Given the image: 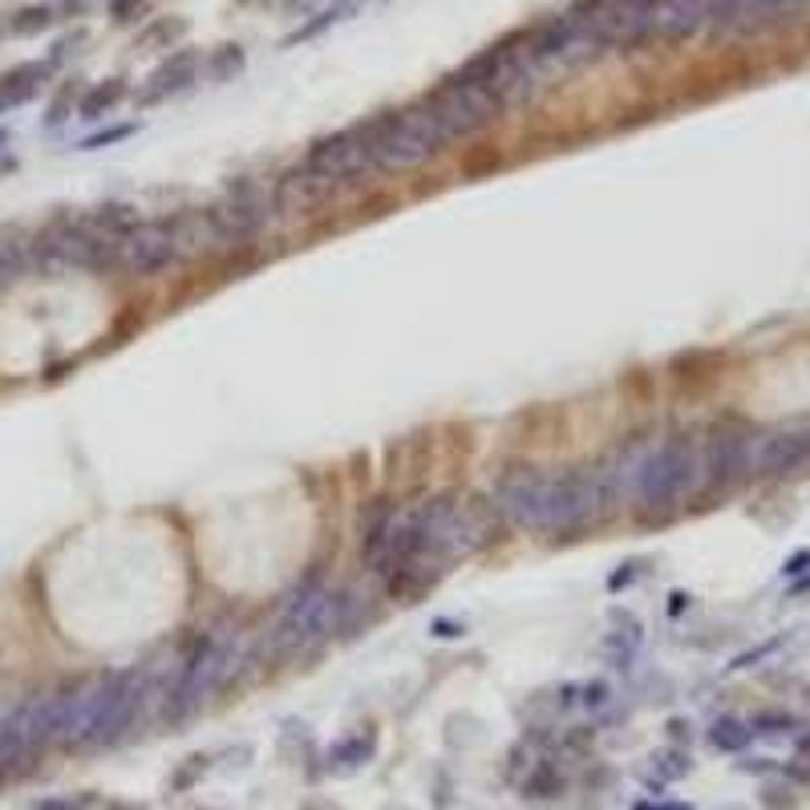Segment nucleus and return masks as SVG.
<instances>
[{
    "label": "nucleus",
    "instance_id": "f257e3e1",
    "mask_svg": "<svg viewBox=\"0 0 810 810\" xmlns=\"http://www.w3.org/2000/svg\"><path fill=\"white\" fill-rule=\"evenodd\" d=\"M612 499L616 491L608 479V462L592 470H567V474L519 466L494 486L499 515L531 531H584L599 515H608Z\"/></svg>",
    "mask_w": 810,
    "mask_h": 810
},
{
    "label": "nucleus",
    "instance_id": "f03ea898",
    "mask_svg": "<svg viewBox=\"0 0 810 810\" xmlns=\"http://www.w3.org/2000/svg\"><path fill=\"white\" fill-rule=\"evenodd\" d=\"M365 134H369V146H373V158L381 171H410V166L434 158L450 142L447 130L438 126L425 106L373 117V122H365Z\"/></svg>",
    "mask_w": 810,
    "mask_h": 810
},
{
    "label": "nucleus",
    "instance_id": "7ed1b4c3",
    "mask_svg": "<svg viewBox=\"0 0 810 810\" xmlns=\"http://www.w3.org/2000/svg\"><path fill=\"white\" fill-rule=\"evenodd\" d=\"M232 645H227V636H203L195 653L187 657L183 673H178V681L166 689V701H163V717L166 721H187L191 714H199L203 705L212 701L215 689L232 677Z\"/></svg>",
    "mask_w": 810,
    "mask_h": 810
},
{
    "label": "nucleus",
    "instance_id": "20e7f679",
    "mask_svg": "<svg viewBox=\"0 0 810 810\" xmlns=\"http://www.w3.org/2000/svg\"><path fill=\"white\" fill-rule=\"evenodd\" d=\"M697 474H701V454L689 438H673L665 447H653L645 466H640L636 503L648 511H669L673 503H681L685 494L694 491Z\"/></svg>",
    "mask_w": 810,
    "mask_h": 810
},
{
    "label": "nucleus",
    "instance_id": "39448f33",
    "mask_svg": "<svg viewBox=\"0 0 810 810\" xmlns=\"http://www.w3.org/2000/svg\"><path fill=\"white\" fill-rule=\"evenodd\" d=\"M422 106L434 114L438 126L447 130L450 142L462 139V134H470V130H482L494 114H499V110H503L491 94H486V90H482V85H474L470 78H462V73L447 78L434 94L425 98Z\"/></svg>",
    "mask_w": 810,
    "mask_h": 810
},
{
    "label": "nucleus",
    "instance_id": "423d86ee",
    "mask_svg": "<svg viewBox=\"0 0 810 810\" xmlns=\"http://www.w3.org/2000/svg\"><path fill=\"white\" fill-rule=\"evenodd\" d=\"M308 171L320 175L325 183L332 187H341V183H357L361 175L377 171V158H373V146H369V134H365V122L361 126L345 130V134H332V139L317 142L312 151H308Z\"/></svg>",
    "mask_w": 810,
    "mask_h": 810
},
{
    "label": "nucleus",
    "instance_id": "0eeeda50",
    "mask_svg": "<svg viewBox=\"0 0 810 810\" xmlns=\"http://www.w3.org/2000/svg\"><path fill=\"white\" fill-rule=\"evenodd\" d=\"M171 259H178V235L175 219H154V224H134L122 244H117V264L139 276L163 271Z\"/></svg>",
    "mask_w": 810,
    "mask_h": 810
},
{
    "label": "nucleus",
    "instance_id": "6e6552de",
    "mask_svg": "<svg viewBox=\"0 0 810 810\" xmlns=\"http://www.w3.org/2000/svg\"><path fill=\"white\" fill-rule=\"evenodd\" d=\"M750 438L746 430L734 422H721L709 430L705 438V454H701V470H705V482L709 486H726L741 474V470L750 466Z\"/></svg>",
    "mask_w": 810,
    "mask_h": 810
},
{
    "label": "nucleus",
    "instance_id": "1a4fd4ad",
    "mask_svg": "<svg viewBox=\"0 0 810 810\" xmlns=\"http://www.w3.org/2000/svg\"><path fill=\"white\" fill-rule=\"evenodd\" d=\"M807 4L810 0H709V24L714 29H758V24H770Z\"/></svg>",
    "mask_w": 810,
    "mask_h": 810
},
{
    "label": "nucleus",
    "instance_id": "9d476101",
    "mask_svg": "<svg viewBox=\"0 0 810 810\" xmlns=\"http://www.w3.org/2000/svg\"><path fill=\"white\" fill-rule=\"evenodd\" d=\"M810 459V430H775L766 434L750 454V466L758 474H787Z\"/></svg>",
    "mask_w": 810,
    "mask_h": 810
},
{
    "label": "nucleus",
    "instance_id": "9b49d317",
    "mask_svg": "<svg viewBox=\"0 0 810 810\" xmlns=\"http://www.w3.org/2000/svg\"><path fill=\"white\" fill-rule=\"evenodd\" d=\"M215 219H219L227 239H244V235H256L259 227H264V219H268V203L259 199L256 187H244V191H235L224 207H215Z\"/></svg>",
    "mask_w": 810,
    "mask_h": 810
},
{
    "label": "nucleus",
    "instance_id": "f8f14e48",
    "mask_svg": "<svg viewBox=\"0 0 810 810\" xmlns=\"http://www.w3.org/2000/svg\"><path fill=\"white\" fill-rule=\"evenodd\" d=\"M332 183H325L320 175H312V171H293V175L280 178V187H276V207H284V212H317V207H325L332 195Z\"/></svg>",
    "mask_w": 810,
    "mask_h": 810
},
{
    "label": "nucleus",
    "instance_id": "ddd939ff",
    "mask_svg": "<svg viewBox=\"0 0 810 810\" xmlns=\"http://www.w3.org/2000/svg\"><path fill=\"white\" fill-rule=\"evenodd\" d=\"M45 73H49V65H21V70H12L9 78L0 82V110L29 102V98H33L37 90H41Z\"/></svg>",
    "mask_w": 810,
    "mask_h": 810
},
{
    "label": "nucleus",
    "instance_id": "4468645a",
    "mask_svg": "<svg viewBox=\"0 0 810 810\" xmlns=\"http://www.w3.org/2000/svg\"><path fill=\"white\" fill-rule=\"evenodd\" d=\"M122 94H126V85H122V78H110V82L94 85L90 94L82 98V106H78V114L82 117H102L110 106H117L122 102Z\"/></svg>",
    "mask_w": 810,
    "mask_h": 810
},
{
    "label": "nucleus",
    "instance_id": "2eb2a0df",
    "mask_svg": "<svg viewBox=\"0 0 810 810\" xmlns=\"http://www.w3.org/2000/svg\"><path fill=\"white\" fill-rule=\"evenodd\" d=\"M191 65H195V53H175L171 61H163V70L154 73L158 90H154L151 98H163V94H171V90H178V85L191 78Z\"/></svg>",
    "mask_w": 810,
    "mask_h": 810
},
{
    "label": "nucleus",
    "instance_id": "dca6fc26",
    "mask_svg": "<svg viewBox=\"0 0 810 810\" xmlns=\"http://www.w3.org/2000/svg\"><path fill=\"white\" fill-rule=\"evenodd\" d=\"M709 738H714V746H721V750H741V746L750 741V729L741 726V721H729L726 717V721H717Z\"/></svg>",
    "mask_w": 810,
    "mask_h": 810
},
{
    "label": "nucleus",
    "instance_id": "f3484780",
    "mask_svg": "<svg viewBox=\"0 0 810 810\" xmlns=\"http://www.w3.org/2000/svg\"><path fill=\"white\" fill-rule=\"evenodd\" d=\"M49 24H53V9H24V12H17V21H12V33L29 37V33L49 29Z\"/></svg>",
    "mask_w": 810,
    "mask_h": 810
},
{
    "label": "nucleus",
    "instance_id": "a211bd4d",
    "mask_svg": "<svg viewBox=\"0 0 810 810\" xmlns=\"http://www.w3.org/2000/svg\"><path fill=\"white\" fill-rule=\"evenodd\" d=\"M357 4H361V0H349V4H337V9H329V12H325V17H320L317 24H305V29H300V33H293V41H305V37H317L320 29H329L332 21H341L345 12H352V9H357Z\"/></svg>",
    "mask_w": 810,
    "mask_h": 810
},
{
    "label": "nucleus",
    "instance_id": "6ab92c4d",
    "mask_svg": "<svg viewBox=\"0 0 810 810\" xmlns=\"http://www.w3.org/2000/svg\"><path fill=\"white\" fill-rule=\"evenodd\" d=\"M126 134H134V126H114V130H102V134H94V139H85L82 146H85V151H98V146H106V142L126 139Z\"/></svg>",
    "mask_w": 810,
    "mask_h": 810
},
{
    "label": "nucleus",
    "instance_id": "aec40b11",
    "mask_svg": "<svg viewBox=\"0 0 810 810\" xmlns=\"http://www.w3.org/2000/svg\"><path fill=\"white\" fill-rule=\"evenodd\" d=\"M37 810H82V802H73V799H49V802H41Z\"/></svg>",
    "mask_w": 810,
    "mask_h": 810
},
{
    "label": "nucleus",
    "instance_id": "412c9836",
    "mask_svg": "<svg viewBox=\"0 0 810 810\" xmlns=\"http://www.w3.org/2000/svg\"><path fill=\"white\" fill-rule=\"evenodd\" d=\"M90 0H53V9H61V12H82Z\"/></svg>",
    "mask_w": 810,
    "mask_h": 810
},
{
    "label": "nucleus",
    "instance_id": "4be33fe9",
    "mask_svg": "<svg viewBox=\"0 0 810 810\" xmlns=\"http://www.w3.org/2000/svg\"><path fill=\"white\" fill-rule=\"evenodd\" d=\"M640 810H685V807H640Z\"/></svg>",
    "mask_w": 810,
    "mask_h": 810
}]
</instances>
